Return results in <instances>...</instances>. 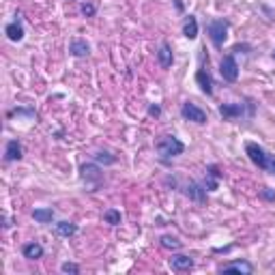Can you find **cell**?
I'll list each match as a JSON object with an SVG mask.
<instances>
[{
    "label": "cell",
    "instance_id": "6da1fadb",
    "mask_svg": "<svg viewBox=\"0 0 275 275\" xmlns=\"http://www.w3.org/2000/svg\"><path fill=\"white\" fill-rule=\"evenodd\" d=\"M245 153H247V157L252 159L254 166H258L260 170L269 172V174L275 177V155H269V153L264 151L262 146H258L256 142H247V144H245Z\"/></svg>",
    "mask_w": 275,
    "mask_h": 275
},
{
    "label": "cell",
    "instance_id": "7a4b0ae2",
    "mask_svg": "<svg viewBox=\"0 0 275 275\" xmlns=\"http://www.w3.org/2000/svg\"><path fill=\"white\" fill-rule=\"evenodd\" d=\"M155 151L159 153V157L168 161L172 157H179L183 151H185V144L177 138V136H161L157 142H155Z\"/></svg>",
    "mask_w": 275,
    "mask_h": 275
},
{
    "label": "cell",
    "instance_id": "3957f363",
    "mask_svg": "<svg viewBox=\"0 0 275 275\" xmlns=\"http://www.w3.org/2000/svg\"><path fill=\"white\" fill-rule=\"evenodd\" d=\"M207 33L211 37L213 45L221 47L223 41H226V37H228V22L226 19H213V22H209V26H207Z\"/></svg>",
    "mask_w": 275,
    "mask_h": 275
},
{
    "label": "cell",
    "instance_id": "277c9868",
    "mask_svg": "<svg viewBox=\"0 0 275 275\" xmlns=\"http://www.w3.org/2000/svg\"><path fill=\"white\" fill-rule=\"evenodd\" d=\"M219 73H221V78L226 80V82H237V78H239V65H237V58H234L232 54L221 58Z\"/></svg>",
    "mask_w": 275,
    "mask_h": 275
},
{
    "label": "cell",
    "instance_id": "5b68a950",
    "mask_svg": "<svg viewBox=\"0 0 275 275\" xmlns=\"http://www.w3.org/2000/svg\"><path fill=\"white\" fill-rule=\"evenodd\" d=\"M181 116L185 118V120H191V123H198V125H205L207 123V112L202 110V108H198L196 104H191V101L183 104Z\"/></svg>",
    "mask_w": 275,
    "mask_h": 275
},
{
    "label": "cell",
    "instance_id": "8992f818",
    "mask_svg": "<svg viewBox=\"0 0 275 275\" xmlns=\"http://www.w3.org/2000/svg\"><path fill=\"white\" fill-rule=\"evenodd\" d=\"M219 114H221L223 120H234V118L245 114V104H221Z\"/></svg>",
    "mask_w": 275,
    "mask_h": 275
},
{
    "label": "cell",
    "instance_id": "52a82bcc",
    "mask_svg": "<svg viewBox=\"0 0 275 275\" xmlns=\"http://www.w3.org/2000/svg\"><path fill=\"white\" fill-rule=\"evenodd\" d=\"M80 172H82V179L86 183H93V185H99L101 179H104V172H101V168L97 164H84Z\"/></svg>",
    "mask_w": 275,
    "mask_h": 275
},
{
    "label": "cell",
    "instance_id": "ba28073f",
    "mask_svg": "<svg viewBox=\"0 0 275 275\" xmlns=\"http://www.w3.org/2000/svg\"><path fill=\"white\" fill-rule=\"evenodd\" d=\"M196 82H198V86H200V90L205 95H213V78H211V73H209V69H198V73H196Z\"/></svg>",
    "mask_w": 275,
    "mask_h": 275
},
{
    "label": "cell",
    "instance_id": "9c48e42d",
    "mask_svg": "<svg viewBox=\"0 0 275 275\" xmlns=\"http://www.w3.org/2000/svg\"><path fill=\"white\" fill-rule=\"evenodd\" d=\"M24 157V148L17 140H9L5 148V161H19Z\"/></svg>",
    "mask_w": 275,
    "mask_h": 275
},
{
    "label": "cell",
    "instance_id": "30bf717a",
    "mask_svg": "<svg viewBox=\"0 0 275 275\" xmlns=\"http://www.w3.org/2000/svg\"><path fill=\"white\" fill-rule=\"evenodd\" d=\"M185 196L191 198V200H196V202H202L205 196H207V187L200 185V183H196V181H191L189 185L185 187Z\"/></svg>",
    "mask_w": 275,
    "mask_h": 275
},
{
    "label": "cell",
    "instance_id": "8fae6325",
    "mask_svg": "<svg viewBox=\"0 0 275 275\" xmlns=\"http://www.w3.org/2000/svg\"><path fill=\"white\" fill-rule=\"evenodd\" d=\"M170 267H172V271H179V273L181 271H189V269H193V258L179 254V256L170 258Z\"/></svg>",
    "mask_w": 275,
    "mask_h": 275
},
{
    "label": "cell",
    "instance_id": "7c38bea8",
    "mask_svg": "<svg viewBox=\"0 0 275 275\" xmlns=\"http://www.w3.org/2000/svg\"><path fill=\"white\" fill-rule=\"evenodd\" d=\"M5 35L11 39V41H22V39H24V26H22V22L15 19V22L7 24L5 26Z\"/></svg>",
    "mask_w": 275,
    "mask_h": 275
},
{
    "label": "cell",
    "instance_id": "4fadbf2b",
    "mask_svg": "<svg viewBox=\"0 0 275 275\" xmlns=\"http://www.w3.org/2000/svg\"><path fill=\"white\" fill-rule=\"evenodd\" d=\"M69 52L78 56V58H82V56H88L90 52V45L84 41V39H71V43H69Z\"/></svg>",
    "mask_w": 275,
    "mask_h": 275
},
{
    "label": "cell",
    "instance_id": "5bb4252c",
    "mask_svg": "<svg viewBox=\"0 0 275 275\" xmlns=\"http://www.w3.org/2000/svg\"><path fill=\"white\" fill-rule=\"evenodd\" d=\"M157 60H159V65L164 67V69H170V67H172V63H174V56H172V49H170L168 43H161V45H159Z\"/></svg>",
    "mask_w": 275,
    "mask_h": 275
},
{
    "label": "cell",
    "instance_id": "9a60e30c",
    "mask_svg": "<svg viewBox=\"0 0 275 275\" xmlns=\"http://www.w3.org/2000/svg\"><path fill=\"white\" fill-rule=\"evenodd\" d=\"M221 273H228V271H237V273H252L254 271V267L247 262V260H237V262H230V264H223V267L219 269Z\"/></svg>",
    "mask_w": 275,
    "mask_h": 275
},
{
    "label": "cell",
    "instance_id": "2e32d148",
    "mask_svg": "<svg viewBox=\"0 0 275 275\" xmlns=\"http://www.w3.org/2000/svg\"><path fill=\"white\" fill-rule=\"evenodd\" d=\"M22 254H24V258L28 260H39V258H43V247L39 245V243H26V245L22 247Z\"/></svg>",
    "mask_w": 275,
    "mask_h": 275
},
{
    "label": "cell",
    "instance_id": "e0dca14e",
    "mask_svg": "<svg viewBox=\"0 0 275 275\" xmlns=\"http://www.w3.org/2000/svg\"><path fill=\"white\" fill-rule=\"evenodd\" d=\"M209 191H215L217 189V185H219V172H217V166H209L207 168V179H205V183H202Z\"/></svg>",
    "mask_w": 275,
    "mask_h": 275
},
{
    "label": "cell",
    "instance_id": "ac0fdd59",
    "mask_svg": "<svg viewBox=\"0 0 275 275\" xmlns=\"http://www.w3.org/2000/svg\"><path fill=\"white\" fill-rule=\"evenodd\" d=\"M183 35H185L187 39H196L198 37V19L193 15L185 17V24H183Z\"/></svg>",
    "mask_w": 275,
    "mask_h": 275
},
{
    "label": "cell",
    "instance_id": "d6986e66",
    "mask_svg": "<svg viewBox=\"0 0 275 275\" xmlns=\"http://www.w3.org/2000/svg\"><path fill=\"white\" fill-rule=\"evenodd\" d=\"M56 232L60 234V237H73V234L78 232V226H76L73 221L63 219V221H58V223H56Z\"/></svg>",
    "mask_w": 275,
    "mask_h": 275
},
{
    "label": "cell",
    "instance_id": "ffe728a7",
    "mask_svg": "<svg viewBox=\"0 0 275 275\" xmlns=\"http://www.w3.org/2000/svg\"><path fill=\"white\" fill-rule=\"evenodd\" d=\"M33 217L39 223H49V221L54 219V211L52 209H35L33 211Z\"/></svg>",
    "mask_w": 275,
    "mask_h": 275
},
{
    "label": "cell",
    "instance_id": "44dd1931",
    "mask_svg": "<svg viewBox=\"0 0 275 275\" xmlns=\"http://www.w3.org/2000/svg\"><path fill=\"white\" fill-rule=\"evenodd\" d=\"M104 221L110 223V226H118V223H120V211H116V209H108V211L104 213Z\"/></svg>",
    "mask_w": 275,
    "mask_h": 275
},
{
    "label": "cell",
    "instance_id": "7402d4cb",
    "mask_svg": "<svg viewBox=\"0 0 275 275\" xmlns=\"http://www.w3.org/2000/svg\"><path fill=\"white\" fill-rule=\"evenodd\" d=\"M159 241H161V247H166V249H181V241H179L177 237L164 234V237H161Z\"/></svg>",
    "mask_w": 275,
    "mask_h": 275
},
{
    "label": "cell",
    "instance_id": "603a6c76",
    "mask_svg": "<svg viewBox=\"0 0 275 275\" xmlns=\"http://www.w3.org/2000/svg\"><path fill=\"white\" fill-rule=\"evenodd\" d=\"M95 161H97V164H104V166H112L116 161V157L110 155V153H106V151H99L95 155Z\"/></svg>",
    "mask_w": 275,
    "mask_h": 275
},
{
    "label": "cell",
    "instance_id": "cb8c5ba5",
    "mask_svg": "<svg viewBox=\"0 0 275 275\" xmlns=\"http://www.w3.org/2000/svg\"><path fill=\"white\" fill-rule=\"evenodd\" d=\"M60 271H63V273H73V275H78V273H80V267H78L76 262H63V264H60Z\"/></svg>",
    "mask_w": 275,
    "mask_h": 275
},
{
    "label": "cell",
    "instance_id": "d4e9b609",
    "mask_svg": "<svg viewBox=\"0 0 275 275\" xmlns=\"http://www.w3.org/2000/svg\"><path fill=\"white\" fill-rule=\"evenodd\" d=\"M95 11H97V9H95V5H90V3L82 5V13H84L86 17H93V15H95Z\"/></svg>",
    "mask_w": 275,
    "mask_h": 275
},
{
    "label": "cell",
    "instance_id": "484cf974",
    "mask_svg": "<svg viewBox=\"0 0 275 275\" xmlns=\"http://www.w3.org/2000/svg\"><path fill=\"white\" fill-rule=\"evenodd\" d=\"M148 114H151V116H159V114H161V108H159V106H151V108H148Z\"/></svg>",
    "mask_w": 275,
    "mask_h": 275
},
{
    "label": "cell",
    "instance_id": "4316f807",
    "mask_svg": "<svg viewBox=\"0 0 275 275\" xmlns=\"http://www.w3.org/2000/svg\"><path fill=\"white\" fill-rule=\"evenodd\" d=\"M262 196H264V198H267V200H273V198H275V193H273V191H271L269 187H264V191H262Z\"/></svg>",
    "mask_w": 275,
    "mask_h": 275
}]
</instances>
